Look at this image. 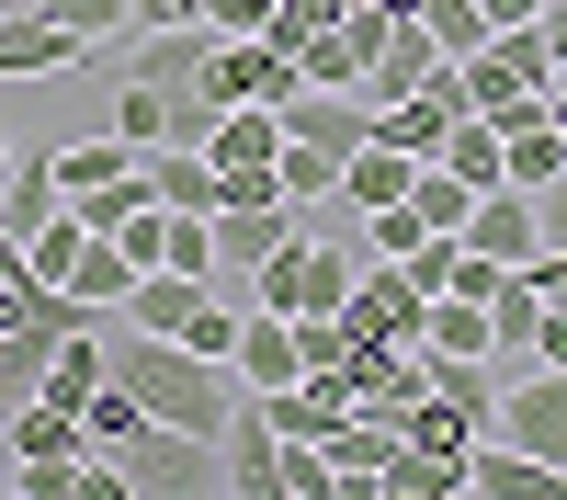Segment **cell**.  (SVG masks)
<instances>
[{
    "instance_id": "obj_38",
    "label": "cell",
    "mask_w": 567,
    "mask_h": 500,
    "mask_svg": "<svg viewBox=\"0 0 567 500\" xmlns=\"http://www.w3.org/2000/svg\"><path fill=\"white\" fill-rule=\"evenodd\" d=\"M523 273H534V285H545V296H556V307H567V251H534V262H523Z\"/></svg>"
},
{
    "instance_id": "obj_39",
    "label": "cell",
    "mask_w": 567,
    "mask_h": 500,
    "mask_svg": "<svg viewBox=\"0 0 567 500\" xmlns=\"http://www.w3.org/2000/svg\"><path fill=\"white\" fill-rule=\"evenodd\" d=\"M534 34H545L556 58H567V0H545V12H534Z\"/></svg>"
},
{
    "instance_id": "obj_4",
    "label": "cell",
    "mask_w": 567,
    "mask_h": 500,
    "mask_svg": "<svg viewBox=\"0 0 567 500\" xmlns=\"http://www.w3.org/2000/svg\"><path fill=\"white\" fill-rule=\"evenodd\" d=\"M488 432L523 443V455H545V467L567 478V364H534L523 387H499V421Z\"/></svg>"
},
{
    "instance_id": "obj_3",
    "label": "cell",
    "mask_w": 567,
    "mask_h": 500,
    "mask_svg": "<svg viewBox=\"0 0 567 500\" xmlns=\"http://www.w3.org/2000/svg\"><path fill=\"white\" fill-rule=\"evenodd\" d=\"M114 455H125V500H205V489H227L216 432H182V421H136Z\"/></svg>"
},
{
    "instance_id": "obj_36",
    "label": "cell",
    "mask_w": 567,
    "mask_h": 500,
    "mask_svg": "<svg viewBox=\"0 0 567 500\" xmlns=\"http://www.w3.org/2000/svg\"><path fill=\"white\" fill-rule=\"evenodd\" d=\"M534 216H545V251H567V171H556L545 194H534Z\"/></svg>"
},
{
    "instance_id": "obj_26",
    "label": "cell",
    "mask_w": 567,
    "mask_h": 500,
    "mask_svg": "<svg viewBox=\"0 0 567 500\" xmlns=\"http://www.w3.org/2000/svg\"><path fill=\"white\" fill-rule=\"evenodd\" d=\"M420 341H432V353H465V364H488V353H499V330H488V296H432Z\"/></svg>"
},
{
    "instance_id": "obj_28",
    "label": "cell",
    "mask_w": 567,
    "mask_h": 500,
    "mask_svg": "<svg viewBox=\"0 0 567 500\" xmlns=\"http://www.w3.org/2000/svg\"><path fill=\"white\" fill-rule=\"evenodd\" d=\"M103 376H114V364H103V330H69L34 398H58V409H91V387H103Z\"/></svg>"
},
{
    "instance_id": "obj_5",
    "label": "cell",
    "mask_w": 567,
    "mask_h": 500,
    "mask_svg": "<svg viewBox=\"0 0 567 500\" xmlns=\"http://www.w3.org/2000/svg\"><path fill=\"white\" fill-rule=\"evenodd\" d=\"M307 69L284 58L272 34H216V58H205V103L227 114V103H284V91H296Z\"/></svg>"
},
{
    "instance_id": "obj_25",
    "label": "cell",
    "mask_w": 567,
    "mask_h": 500,
    "mask_svg": "<svg viewBox=\"0 0 567 500\" xmlns=\"http://www.w3.org/2000/svg\"><path fill=\"white\" fill-rule=\"evenodd\" d=\"M398 443H420V455H454V467H465V455H477V421H465L454 398H432V387H420V398L398 409Z\"/></svg>"
},
{
    "instance_id": "obj_12",
    "label": "cell",
    "mask_w": 567,
    "mask_h": 500,
    "mask_svg": "<svg viewBox=\"0 0 567 500\" xmlns=\"http://www.w3.org/2000/svg\"><path fill=\"white\" fill-rule=\"evenodd\" d=\"M499 160H511V182H523V194H545V182L567 171V125H556L545 91H534L523 114H499Z\"/></svg>"
},
{
    "instance_id": "obj_13",
    "label": "cell",
    "mask_w": 567,
    "mask_h": 500,
    "mask_svg": "<svg viewBox=\"0 0 567 500\" xmlns=\"http://www.w3.org/2000/svg\"><path fill=\"white\" fill-rule=\"evenodd\" d=\"M58 205H69V194H58V136H34V149H12V171H0V227L34 239Z\"/></svg>"
},
{
    "instance_id": "obj_32",
    "label": "cell",
    "mask_w": 567,
    "mask_h": 500,
    "mask_svg": "<svg viewBox=\"0 0 567 500\" xmlns=\"http://www.w3.org/2000/svg\"><path fill=\"white\" fill-rule=\"evenodd\" d=\"M136 421H148V409H136V398H125L114 376H103V387H91V409H80V432H91V443H125Z\"/></svg>"
},
{
    "instance_id": "obj_22",
    "label": "cell",
    "mask_w": 567,
    "mask_h": 500,
    "mask_svg": "<svg viewBox=\"0 0 567 500\" xmlns=\"http://www.w3.org/2000/svg\"><path fill=\"white\" fill-rule=\"evenodd\" d=\"M125 171H148V160L125 149V136H114V149H91V136H58V194H69V205H91V194H114Z\"/></svg>"
},
{
    "instance_id": "obj_20",
    "label": "cell",
    "mask_w": 567,
    "mask_h": 500,
    "mask_svg": "<svg viewBox=\"0 0 567 500\" xmlns=\"http://www.w3.org/2000/svg\"><path fill=\"white\" fill-rule=\"evenodd\" d=\"M91 432H80V409H58V398H12V467H69Z\"/></svg>"
},
{
    "instance_id": "obj_21",
    "label": "cell",
    "mask_w": 567,
    "mask_h": 500,
    "mask_svg": "<svg viewBox=\"0 0 567 500\" xmlns=\"http://www.w3.org/2000/svg\"><path fill=\"white\" fill-rule=\"evenodd\" d=\"M432 160L465 182V194H499V182H511V160H499V125H488V114H454V136H443Z\"/></svg>"
},
{
    "instance_id": "obj_14",
    "label": "cell",
    "mask_w": 567,
    "mask_h": 500,
    "mask_svg": "<svg viewBox=\"0 0 567 500\" xmlns=\"http://www.w3.org/2000/svg\"><path fill=\"white\" fill-rule=\"evenodd\" d=\"M80 45L91 34H69L58 12H12L0 23V80H58V69H80Z\"/></svg>"
},
{
    "instance_id": "obj_40",
    "label": "cell",
    "mask_w": 567,
    "mask_h": 500,
    "mask_svg": "<svg viewBox=\"0 0 567 500\" xmlns=\"http://www.w3.org/2000/svg\"><path fill=\"white\" fill-rule=\"evenodd\" d=\"M12 149H23V136H12V125H0V171H12Z\"/></svg>"
},
{
    "instance_id": "obj_11",
    "label": "cell",
    "mask_w": 567,
    "mask_h": 500,
    "mask_svg": "<svg viewBox=\"0 0 567 500\" xmlns=\"http://www.w3.org/2000/svg\"><path fill=\"white\" fill-rule=\"evenodd\" d=\"M465 500H567V478L545 467V455H523V443L477 432V455H465Z\"/></svg>"
},
{
    "instance_id": "obj_2",
    "label": "cell",
    "mask_w": 567,
    "mask_h": 500,
    "mask_svg": "<svg viewBox=\"0 0 567 500\" xmlns=\"http://www.w3.org/2000/svg\"><path fill=\"white\" fill-rule=\"evenodd\" d=\"M363 262H374L363 239H307V227H296L250 285H261V307H284V318H341V296L363 285Z\"/></svg>"
},
{
    "instance_id": "obj_37",
    "label": "cell",
    "mask_w": 567,
    "mask_h": 500,
    "mask_svg": "<svg viewBox=\"0 0 567 500\" xmlns=\"http://www.w3.org/2000/svg\"><path fill=\"white\" fill-rule=\"evenodd\" d=\"M523 353H534V364H567V307H556V296H545V330H534Z\"/></svg>"
},
{
    "instance_id": "obj_8",
    "label": "cell",
    "mask_w": 567,
    "mask_h": 500,
    "mask_svg": "<svg viewBox=\"0 0 567 500\" xmlns=\"http://www.w3.org/2000/svg\"><path fill=\"white\" fill-rule=\"evenodd\" d=\"M216 455H227V489H239V500H284V432H272V409H261V398L227 409Z\"/></svg>"
},
{
    "instance_id": "obj_9",
    "label": "cell",
    "mask_w": 567,
    "mask_h": 500,
    "mask_svg": "<svg viewBox=\"0 0 567 500\" xmlns=\"http://www.w3.org/2000/svg\"><path fill=\"white\" fill-rule=\"evenodd\" d=\"M284 136H318V149H363V136H374V103H363V91H329V80H296V91H284Z\"/></svg>"
},
{
    "instance_id": "obj_1",
    "label": "cell",
    "mask_w": 567,
    "mask_h": 500,
    "mask_svg": "<svg viewBox=\"0 0 567 500\" xmlns=\"http://www.w3.org/2000/svg\"><path fill=\"white\" fill-rule=\"evenodd\" d=\"M103 364H114V387H125L136 409H148V421L227 432V409H239L227 364H205L194 341H159V330H136V318H103Z\"/></svg>"
},
{
    "instance_id": "obj_10",
    "label": "cell",
    "mask_w": 567,
    "mask_h": 500,
    "mask_svg": "<svg viewBox=\"0 0 567 500\" xmlns=\"http://www.w3.org/2000/svg\"><path fill=\"white\" fill-rule=\"evenodd\" d=\"M465 251H488L499 273H523V262L545 251V216H534V194H523V182H499V194H477V216H465Z\"/></svg>"
},
{
    "instance_id": "obj_31",
    "label": "cell",
    "mask_w": 567,
    "mask_h": 500,
    "mask_svg": "<svg viewBox=\"0 0 567 500\" xmlns=\"http://www.w3.org/2000/svg\"><path fill=\"white\" fill-rule=\"evenodd\" d=\"M420 23H432L443 58H477V45L499 34V23H488V0H420Z\"/></svg>"
},
{
    "instance_id": "obj_34",
    "label": "cell",
    "mask_w": 567,
    "mask_h": 500,
    "mask_svg": "<svg viewBox=\"0 0 567 500\" xmlns=\"http://www.w3.org/2000/svg\"><path fill=\"white\" fill-rule=\"evenodd\" d=\"M296 353H307V376L318 364H352V318H296Z\"/></svg>"
},
{
    "instance_id": "obj_29",
    "label": "cell",
    "mask_w": 567,
    "mask_h": 500,
    "mask_svg": "<svg viewBox=\"0 0 567 500\" xmlns=\"http://www.w3.org/2000/svg\"><path fill=\"white\" fill-rule=\"evenodd\" d=\"M69 296H80V307H103V318H114V307L136 296V262H125V251L103 239V227H91V251H80V273H69Z\"/></svg>"
},
{
    "instance_id": "obj_19",
    "label": "cell",
    "mask_w": 567,
    "mask_h": 500,
    "mask_svg": "<svg viewBox=\"0 0 567 500\" xmlns=\"http://www.w3.org/2000/svg\"><path fill=\"white\" fill-rule=\"evenodd\" d=\"M194 307H205V273H136V296L114 307V318H136V330H159V341H182V330H194Z\"/></svg>"
},
{
    "instance_id": "obj_6",
    "label": "cell",
    "mask_w": 567,
    "mask_h": 500,
    "mask_svg": "<svg viewBox=\"0 0 567 500\" xmlns=\"http://www.w3.org/2000/svg\"><path fill=\"white\" fill-rule=\"evenodd\" d=\"M261 409H272V432H296V443H329L341 421H363V387H352V364H318V376H296V387H250Z\"/></svg>"
},
{
    "instance_id": "obj_17",
    "label": "cell",
    "mask_w": 567,
    "mask_h": 500,
    "mask_svg": "<svg viewBox=\"0 0 567 500\" xmlns=\"http://www.w3.org/2000/svg\"><path fill=\"white\" fill-rule=\"evenodd\" d=\"M205 160L216 171H272L284 160V103H227L216 136H205Z\"/></svg>"
},
{
    "instance_id": "obj_23",
    "label": "cell",
    "mask_w": 567,
    "mask_h": 500,
    "mask_svg": "<svg viewBox=\"0 0 567 500\" xmlns=\"http://www.w3.org/2000/svg\"><path fill=\"white\" fill-rule=\"evenodd\" d=\"M148 194L171 216H216V160L205 149H148Z\"/></svg>"
},
{
    "instance_id": "obj_27",
    "label": "cell",
    "mask_w": 567,
    "mask_h": 500,
    "mask_svg": "<svg viewBox=\"0 0 567 500\" xmlns=\"http://www.w3.org/2000/svg\"><path fill=\"white\" fill-rule=\"evenodd\" d=\"M103 103H114V136H125L136 160H148V149H171V91H159V80H114Z\"/></svg>"
},
{
    "instance_id": "obj_7",
    "label": "cell",
    "mask_w": 567,
    "mask_h": 500,
    "mask_svg": "<svg viewBox=\"0 0 567 500\" xmlns=\"http://www.w3.org/2000/svg\"><path fill=\"white\" fill-rule=\"evenodd\" d=\"M341 318H352V341H420V318H432V296L409 285L398 262H363V285L341 296Z\"/></svg>"
},
{
    "instance_id": "obj_30",
    "label": "cell",
    "mask_w": 567,
    "mask_h": 500,
    "mask_svg": "<svg viewBox=\"0 0 567 500\" xmlns=\"http://www.w3.org/2000/svg\"><path fill=\"white\" fill-rule=\"evenodd\" d=\"M409 216H420V227H454V239H465V216H477V194H465V182H454L443 160H420V182H409Z\"/></svg>"
},
{
    "instance_id": "obj_35",
    "label": "cell",
    "mask_w": 567,
    "mask_h": 500,
    "mask_svg": "<svg viewBox=\"0 0 567 500\" xmlns=\"http://www.w3.org/2000/svg\"><path fill=\"white\" fill-rule=\"evenodd\" d=\"M182 341H194L205 364H227V353H239V307H216V296H205V307H194V330H182Z\"/></svg>"
},
{
    "instance_id": "obj_16",
    "label": "cell",
    "mask_w": 567,
    "mask_h": 500,
    "mask_svg": "<svg viewBox=\"0 0 567 500\" xmlns=\"http://www.w3.org/2000/svg\"><path fill=\"white\" fill-rule=\"evenodd\" d=\"M409 182H420V160L386 149V136H363V149L341 160V205L352 216H386V205H409Z\"/></svg>"
},
{
    "instance_id": "obj_24",
    "label": "cell",
    "mask_w": 567,
    "mask_h": 500,
    "mask_svg": "<svg viewBox=\"0 0 567 500\" xmlns=\"http://www.w3.org/2000/svg\"><path fill=\"white\" fill-rule=\"evenodd\" d=\"M272 182H284V205H341V149H318V136H284V160H272Z\"/></svg>"
},
{
    "instance_id": "obj_33",
    "label": "cell",
    "mask_w": 567,
    "mask_h": 500,
    "mask_svg": "<svg viewBox=\"0 0 567 500\" xmlns=\"http://www.w3.org/2000/svg\"><path fill=\"white\" fill-rule=\"evenodd\" d=\"M34 12H58L69 34H125V23H136V0H34Z\"/></svg>"
},
{
    "instance_id": "obj_18",
    "label": "cell",
    "mask_w": 567,
    "mask_h": 500,
    "mask_svg": "<svg viewBox=\"0 0 567 500\" xmlns=\"http://www.w3.org/2000/svg\"><path fill=\"white\" fill-rule=\"evenodd\" d=\"M432 69H443V45H432V23H420V12H409V23L386 34V58H374V69H363L352 91H363V103H374V114H386V103H398V91H420V80H432Z\"/></svg>"
},
{
    "instance_id": "obj_15",
    "label": "cell",
    "mask_w": 567,
    "mask_h": 500,
    "mask_svg": "<svg viewBox=\"0 0 567 500\" xmlns=\"http://www.w3.org/2000/svg\"><path fill=\"white\" fill-rule=\"evenodd\" d=\"M318 455H329V500H374V478H386V455H398V421H341Z\"/></svg>"
}]
</instances>
